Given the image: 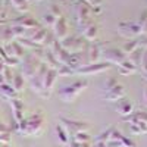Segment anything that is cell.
<instances>
[{
	"instance_id": "1",
	"label": "cell",
	"mask_w": 147,
	"mask_h": 147,
	"mask_svg": "<svg viewBox=\"0 0 147 147\" xmlns=\"http://www.w3.org/2000/svg\"><path fill=\"white\" fill-rule=\"evenodd\" d=\"M44 127V115L40 112H35L34 115L24 118L21 122L15 124V131L21 132L25 137H37L40 136Z\"/></svg>"
},
{
	"instance_id": "2",
	"label": "cell",
	"mask_w": 147,
	"mask_h": 147,
	"mask_svg": "<svg viewBox=\"0 0 147 147\" xmlns=\"http://www.w3.org/2000/svg\"><path fill=\"white\" fill-rule=\"evenodd\" d=\"M88 87V80H78L74 81L69 85H65L63 88L59 90V97L65 103H72L78 97L80 93H82L85 88Z\"/></svg>"
},
{
	"instance_id": "3",
	"label": "cell",
	"mask_w": 147,
	"mask_h": 147,
	"mask_svg": "<svg viewBox=\"0 0 147 147\" xmlns=\"http://www.w3.org/2000/svg\"><path fill=\"white\" fill-rule=\"evenodd\" d=\"M75 13H77V22L80 30H84L85 27H88L91 22V7L85 0H78L75 3Z\"/></svg>"
},
{
	"instance_id": "4",
	"label": "cell",
	"mask_w": 147,
	"mask_h": 147,
	"mask_svg": "<svg viewBox=\"0 0 147 147\" xmlns=\"http://www.w3.org/2000/svg\"><path fill=\"white\" fill-rule=\"evenodd\" d=\"M41 63L43 62L35 55H32V53L25 55L24 56V60H22V75L28 80H31L34 77V74L38 71Z\"/></svg>"
},
{
	"instance_id": "5",
	"label": "cell",
	"mask_w": 147,
	"mask_h": 147,
	"mask_svg": "<svg viewBox=\"0 0 147 147\" xmlns=\"http://www.w3.org/2000/svg\"><path fill=\"white\" fill-rule=\"evenodd\" d=\"M60 124L63 125V128L66 129L69 138L74 137L78 132H87L90 129V125L87 122L82 121H75V119H69V118H60Z\"/></svg>"
},
{
	"instance_id": "6",
	"label": "cell",
	"mask_w": 147,
	"mask_h": 147,
	"mask_svg": "<svg viewBox=\"0 0 147 147\" xmlns=\"http://www.w3.org/2000/svg\"><path fill=\"white\" fill-rule=\"evenodd\" d=\"M62 47L65 49L66 52L69 53H77V52H82L84 49H88V44H87V40L81 38V37H77V35H71V37H66L60 41Z\"/></svg>"
},
{
	"instance_id": "7",
	"label": "cell",
	"mask_w": 147,
	"mask_h": 147,
	"mask_svg": "<svg viewBox=\"0 0 147 147\" xmlns=\"http://www.w3.org/2000/svg\"><path fill=\"white\" fill-rule=\"evenodd\" d=\"M47 65L46 63H41L38 71H37L34 74V77L30 80V85H31V90L35 93V94H38L40 97H43V99H46L44 97V90H43V82H44V75H46V72H47Z\"/></svg>"
},
{
	"instance_id": "8",
	"label": "cell",
	"mask_w": 147,
	"mask_h": 147,
	"mask_svg": "<svg viewBox=\"0 0 147 147\" xmlns=\"http://www.w3.org/2000/svg\"><path fill=\"white\" fill-rule=\"evenodd\" d=\"M118 31L119 34H122L124 37H128V38H134V37H138L141 35V28L140 25L134 21H122L118 24Z\"/></svg>"
},
{
	"instance_id": "9",
	"label": "cell",
	"mask_w": 147,
	"mask_h": 147,
	"mask_svg": "<svg viewBox=\"0 0 147 147\" xmlns=\"http://www.w3.org/2000/svg\"><path fill=\"white\" fill-rule=\"evenodd\" d=\"M112 68V63L109 62H97V63H88V65H84L80 69L75 71V74L78 75H93V74H100L103 71H107Z\"/></svg>"
},
{
	"instance_id": "10",
	"label": "cell",
	"mask_w": 147,
	"mask_h": 147,
	"mask_svg": "<svg viewBox=\"0 0 147 147\" xmlns=\"http://www.w3.org/2000/svg\"><path fill=\"white\" fill-rule=\"evenodd\" d=\"M102 56H105L106 62L115 63V65H119L127 59V55L122 52V49H116V47H107L105 50H102Z\"/></svg>"
},
{
	"instance_id": "11",
	"label": "cell",
	"mask_w": 147,
	"mask_h": 147,
	"mask_svg": "<svg viewBox=\"0 0 147 147\" xmlns=\"http://www.w3.org/2000/svg\"><path fill=\"white\" fill-rule=\"evenodd\" d=\"M57 69L55 68H47V72L44 75V82H43V90H44V97L47 99L49 96L52 94L53 91V87L56 84V80H57Z\"/></svg>"
},
{
	"instance_id": "12",
	"label": "cell",
	"mask_w": 147,
	"mask_h": 147,
	"mask_svg": "<svg viewBox=\"0 0 147 147\" xmlns=\"http://www.w3.org/2000/svg\"><path fill=\"white\" fill-rule=\"evenodd\" d=\"M68 30H69V27H68L66 18L63 15H60L56 19L55 25H53V35L56 37L59 41H62L63 38H66V37H68Z\"/></svg>"
},
{
	"instance_id": "13",
	"label": "cell",
	"mask_w": 147,
	"mask_h": 147,
	"mask_svg": "<svg viewBox=\"0 0 147 147\" xmlns=\"http://www.w3.org/2000/svg\"><path fill=\"white\" fill-rule=\"evenodd\" d=\"M3 49H5V52H6L10 57H15V59H18V60L24 59V56H25V50H24V47L19 44V41H15V40H13V41L5 44Z\"/></svg>"
},
{
	"instance_id": "14",
	"label": "cell",
	"mask_w": 147,
	"mask_h": 147,
	"mask_svg": "<svg viewBox=\"0 0 147 147\" xmlns=\"http://www.w3.org/2000/svg\"><path fill=\"white\" fill-rule=\"evenodd\" d=\"M12 25H19V27H24L25 30H31V28H38L40 27V24L35 21V18L30 16V15H22L16 19H10Z\"/></svg>"
},
{
	"instance_id": "15",
	"label": "cell",
	"mask_w": 147,
	"mask_h": 147,
	"mask_svg": "<svg viewBox=\"0 0 147 147\" xmlns=\"http://www.w3.org/2000/svg\"><path fill=\"white\" fill-rule=\"evenodd\" d=\"M105 47V44L102 43H93L88 46L87 52H88V62L90 63H97L100 62V57H102V49Z\"/></svg>"
},
{
	"instance_id": "16",
	"label": "cell",
	"mask_w": 147,
	"mask_h": 147,
	"mask_svg": "<svg viewBox=\"0 0 147 147\" xmlns=\"http://www.w3.org/2000/svg\"><path fill=\"white\" fill-rule=\"evenodd\" d=\"M125 96V90L121 84H116L113 88H110L109 91H106L105 94V100L106 102H118L121 99H124Z\"/></svg>"
},
{
	"instance_id": "17",
	"label": "cell",
	"mask_w": 147,
	"mask_h": 147,
	"mask_svg": "<svg viewBox=\"0 0 147 147\" xmlns=\"http://www.w3.org/2000/svg\"><path fill=\"white\" fill-rule=\"evenodd\" d=\"M10 107H12V112H13L15 121L21 122L24 119V103H22V100L18 99V97L10 99Z\"/></svg>"
},
{
	"instance_id": "18",
	"label": "cell",
	"mask_w": 147,
	"mask_h": 147,
	"mask_svg": "<svg viewBox=\"0 0 147 147\" xmlns=\"http://www.w3.org/2000/svg\"><path fill=\"white\" fill-rule=\"evenodd\" d=\"M66 66H69L74 72L77 69H80L81 66H84V59H82V52H77V53H71L69 55V60Z\"/></svg>"
},
{
	"instance_id": "19",
	"label": "cell",
	"mask_w": 147,
	"mask_h": 147,
	"mask_svg": "<svg viewBox=\"0 0 147 147\" xmlns=\"http://www.w3.org/2000/svg\"><path fill=\"white\" fill-rule=\"evenodd\" d=\"M137 69H138V68L134 65L128 57L124 60V62H121V63L118 65V72L121 74V75H131V74H136Z\"/></svg>"
},
{
	"instance_id": "20",
	"label": "cell",
	"mask_w": 147,
	"mask_h": 147,
	"mask_svg": "<svg viewBox=\"0 0 147 147\" xmlns=\"http://www.w3.org/2000/svg\"><path fill=\"white\" fill-rule=\"evenodd\" d=\"M46 37H47V30L46 28H41V27H38L32 34H31V37H30V40L31 41H34L35 44H38V46H44V41H46Z\"/></svg>"
},
{
	"instance_id": "21",
	"label": "cell",
	"mask_w": 147,
	"mask_h": 147,
	"mask_svg": "<svg viewBox=\"0 0 147 147\" xmlns=\"http://www.w3.org/2000/svg\"><path fill=\"white\" fill-rule=\"evenodd\" d=\"M82 31V37L87 41H93L97 38V32H99V28H97V25H94V24H90L88 27H85Z\"/></svg>"
},
{
	"instance_id": "22",
	"label": "cell",
	"mask_w": 147,
	"mask_h": 147,
	"mask_svg": "<svg viewBox=\"0 0 147 147\" xmlns=\"http://www.w3.org/2000/svg\"><path fill=\"white\" fill-rule=\"evenodd\" d=\"M124 122L132 124V122H144L147 124V112H132L129 116L124 118Z\"/></svg>"
},
{
	"instance_id": "23",
	"label": "cell",
	"mask_w": 147,
	"mask_h": 147,
	"mask_svg": "<svg viewBox=\"0 0 147 147\" xmlns=\"http://www.w3.org/2000/svg\"><path fill=\"white\" fill-rule=\"evenodd\" d=\"M132 112H134V106L129 100H122L119 103V106H118V113L119 115H122L125 118V116H129Z\"/></svg>"
},
{
	"instance_id": "24",
	"label": "cell",
	"mask_w": 147,
	"mask_h": 147,
	"mask_svg": "<svg viewBox=\"0 0 147 147\" xmlns=\"http://www.w3.org/2000/svg\"><path fill=\"white\" fill-rule=\"evenodd\" d=\"M56 136H57V140H59L60 144H63V146L69 144V136H68V132H66V129L63 128L62 124L56 125Z\"/></svg>"
},
{
	"instance_id": "25",
	"label": "cell",
	"mask_w": 147,
	"mask_h": 147,
	"mask_svg": "<svg viewBox=\"0 0 147 147\" xmlns=\"http://www.w3.org/2000/svg\"><path fill=\"white\" fill-rule=\"evenodd\" d=\"M129 131L134 136L147 134V124H144V122H132V124H129Z\"/></svg>"
},
{
	"instance_id": "26",
	"label": "cell",
	"mask_w": 147,
	"mask_h": 147,
	"mask_svg": "<svg viewBox=\"0 0 147 147\" xmlns=\"http://www.w3.org/2000/svg\"><path fill=\"white\" fill-rule=\"evenodd\" d=\"M0 94L2 96H5L6 99H13V97H16V91H15V88L12 87V84H7V82H5V84H2L0 85Z\"/></svg>"
},
{
	"instance_id": "27",
	"label": "cell",
	"mask_w": 147,
	"mask_h": 147,
	"mask_svg": "<svg viewBox=\"0 0 147 147\" xmlns=\"http://www.w3.org/2000/svg\"><path fill=\"white\" fill-rule=\"evenodd\" d=\"M24 75L22 74H15L13 75V78H12V87L15 88V91L16 93H21L22 90H24Z\"/></svg>"
},
{
	"instance_id": "28",
	"label": "cell",
	"mask_w": 147,
	"mask_h": 147,
	"mask_svg": "<svg viewBox=\"0 0 147 147\" xmlns=\"http://www.w3.org/2000/svg\"><path fill=\"white\" fill-rule=\"evenodd\" d=\"M9 3L13 6L18 12H24V13H25V12L28 10V7H30L27 0H9Z\"/></svg>"
},
{
	"instance_id": "29",
	"label": "cell",
	"mask_w": 147,
	"mask_h": 147,
	"mask_svg": "<svg viewBox=\"0 0 147 147\" xmlns=\"http://www.w3.org/2000/svg\"><path fill=\"white\" fill-rule=\"evenodd\" d=\"M140 47L138 44V40H129L124 44V47H122V52H124L125 55H131L132 52H136L137 49Z\"/></svg>"
},
{
	"instance_id": "30",
	"label": "cell",
	"mask_w": 147,
	"mask_h": 147,
	"mask_svg": "<svg viewBox=\"0 0 147 147\" xmlns=\"http://www.w3.org/2000/svg\"><path fill=\"white\" fill-rule=\"evenodd\" d=\"M113 131H115V128H107L106 131H103L100 136H97L96 137V143H107V141H110V136L113 134Z\"/></svg>"
},
{
	"instance_id": "31",
	"label": "cell",
	"mask_w": 147,
	"mask_h": 147,
	"mask_svg": "<svg viewBox=\"0 0 147 147\" xmlns=\"http://www.w3.org/2000/svg\"><path fill=\"white\" fill-rule=\"evenodd\" d=\"M141 57H143V50L138 47L136 52H132V53L129 55V57H128V59H129L131 62H132L134 65H136V66L138 68V66L141 65Z\"/></svg>"
},
{
	"instance_id": "32",
	"label": "cell",
	"mask_w": 147,
	"mask_h": 147,
	"mask_svg": "<svg viewBox=\"0 0 147 147\" xmlns=\"http://www.w3.org/2000/svg\"><path fill=\"white\" fill-rule=\"evenodd\" d=\"M72 143H90L88 132H78L72 137Z\"/></svg>"
},
{
	"instance_id": "33",
	"label": "cell",
	"mask_w": 147,
	"mask_h": 147,
	"mask_svg": "<svg viewBox=\"0 0 147 147\" xmlns=\"http://www.w3.org/2000/svg\"><path fill=\"white\" fill-rule=\"evenodd\" d=\"M9 27H10V31H12V34H13L15 38H22L24 32L27 31L24 27H19V25H12V24H9Z\"/></svg>"
},
{
	"instance_id": "34",
	"label": "cell",
	"mask_w": 147,
	"mask_h": 147,
	"mask_svg": "<svg viewBox=\"0 0 147 147\" xmlns=\"http://www.w3.org/2000/svg\"><path fill=\"white\" fill-rule=\"evenodd\" d=\"M57 74H59V75H62V77H68V75H72V74H75V72H74L69 66H66V65H59Z\"/></svg>"
},
{
	"instance_id": "35",
	"label": "cell",
	"mask_w": 147,
	"mask_h": 147,
	"mask_svg": "<svg viewBox=\"0 0 147 147\" xmlns=\"http://www.w3.org/2000/svg\"><path fill=\"white\" fill-rule=\"evenodd\" d=\"M56 16L52 13V12H49V13H46L44 16H43V21H44V24L46 25H55V22H56Z\"/></svg>"
},
{
	"instance_id": "36",
	"label": "cell",
	"mask_w": 147,
	"mask_h": 147,
	"mask_svg": "<svg viewBox=\"0 0 147 147\" xmlns=\"http://www.w3.org/2000/svg\"><path fill=\"white\" fill-rule=\"evenodd\" d=\"M121 144H122V147H137L136 141L128 138V137H124V136H122V138H121Z\"/></svg>"
},
{
	"instance_id": "37",
	"label": "cell",
	"mask_w": 147,
	"mask_h": 147,
	"mask_svg": "<svg viewBox=\"0 0 147 147\" xmlns=\"http://www.w3.org/2000/svg\"><path fill=\"white\" fill-rule=\"evenodd\" d=\"M116 84H118V81H116L115 78H110V80H107V81H106V84H105V91H109L110 88H113Z\"/></svg>"
},
{
	"instance_id": "38",
	"label": "cell",
	"mask_w": 147,
	"mask_h": 147,
	"mask_svg": "<svg viewBox=\"0 0 147 147\" xmlns=\"http://www.w3.org/2000/svg\"><path fill=\"white\" fill-rule=\"evenodd\" d=\"M10 143V132L0 134V144H9Z\"/></svg>"
},
{
	"instance_id": "39",
	"label": "cell",
	"mask_w": 147,
	"mask_h": 147,
	"mask_svg": "<svg viewBox=\"0 0 147 147\" xmlns=\"http://www.w3.org/2000/svg\"><path fill=\"white\" fill-rule=\"evenodd\" d=\"M3 75H5V80H6V82H7V84H12V78H13V77H12V74H10V71H9L7 68L5 69Z\"/></svg>"
},
{
	"instance_id": "40",
	"label": "cell",
	"mask_w": 147,
	"mask_h": 147,
	"mask_svg": "<svg viewBox=\"0 0 147 147\" xmlns=\"http://www.w3.org/2000/svg\"><path fill=\"white\" fill-rule=\"evenodd\" d=\"M85 2H87L91 7L93 6H102L103 5V0H85Z\"/></svg>"
},
{
	"instance_id": "41",
	"label": "cell",
	"mask_w": 147,
	"mask_h": 147,
	"mask_svg": "<svg viewBox=\"0 0 147 147\" xmlns=\"http://www.w3.org/2000/svg\"><path fill=\"white\" fill-rule=\"evenodd\" d=\"M90 7H91V6H90ZM102 10H103L102 6H93V7H91V13H94V15H100V13H102Z\"/></svg>"
},
{
	"instance_id": "42",
	"label": "cell",
	"mask_w": 147,
	"mask_h": 147,
	"mask_svg": "<svg viewBox=\"0 0 147 147\" xmlns=\"http://www.w3.org/2000/svg\"><path fill=\"white\" fill-rule=\"evenodd\" d=\"M138 44H140V47H146L147 49V35L141 37V40H138Z\"/></svg>"
},
{
	"instance_id": "43",
	"label": "cell",
	"mask_w": 147,
	"mask_h": 147,
	"mask_svg": "<svg viewBox=\"0 0 147 147\" xmlns=\"http://www.w3.org/2000/svg\"><path fill=\"white\" fill-rule=\"evenodd\" d=\"M140 28H141V35H147V19H146V22L143 24Z\"/></svg>"
},
{
	"instance_id": "44",
	"label": "cell",
	"mask_w": 147,
	"mask_h": 147,
	"mask_svg": "<svg viewBox=\"0 0 147 147\" xmlns=\"http://www.w3.org/2000/svg\"><path fill=\"white\" fill-rule=\"evenodd\" d=\"M6 68H7V66H6V65L3 63V60H2V59H0V74H3Z\"/></svg>"
},
{
	"instance_id": "45",
	"label": "cell",
	"mask_w": 147,
	"mask_h": 147,
	"mask_svg": "<svg viewBox=\"0 0 147 147\" xmlns=\"http://www.w3.org/2000/svg\"><path fill=\"white\" fill-rule=\"evenodd\" d=\"M10 21H7V19H3V18H0V25H6V24H9Z\"/></svg>"
},
{
	"instance_id": "46",
	"label": "cell",
	"mask_w": 147,
	"mask_h": 147,
	"mask_svg": "<svg viewBox=\"0 0 147 147\" xmlns=\"http://www.w3.org/2000/svg\"><path fill=\"white\" fill-rule=\"evenodd\" d=\"M6 82V80H5V75H3V74H0V85H2V84H5Z\"/></svg>"
},
{
	"instance_id": "47",
	"label": "cell",
	"mask_w": 147,
	"mask_h": 147,
	"mask_svg": "<svg viewBox=\"0 0 147 147\" xmlns=\"http://www.w3.org/2000/svg\"><path fill=\"white\" fill-rule=\"evenodd\" d=\"M144 100H146V105H147V88H146V91H144Z\"/></svg>"
},
{
	"instance_id": "48",
	"label": "cell",
	"mask_w": 147,
	"mask_h": 147,
	"mask_svg": "<svg viewBox=\"0 0 147 147\" xmlns=\"http://www.w3.org/2000/svg\"><path fill=\"white\" fill-rule=\"evenodd\" d=\"M2 147H10L9 144H2Z\"/></svg>"
},
{
	"instance_id": "49",
	"label": "cell",
	"mask_w": 147,
	"mask_h": 147,
	"mask_svg": "<svg viewBox=\"0 0 147 147\" xmlns=\"http://www.w3.org/2000/svg\"><path fill=\"white\" fill-rule=\"evenodd\" d=\"M27 2L30 3V2H38V0H27Z\"/></svg>"
},
{
	"instance_id": "50",
	"label": "cell",
	"mask_w": 147,
	"mask_h": 147,
	"mask_svg": "<svg viewBox=\"0 0 147 147\" xmlns=\"http://www.w3.org/2000/svg\"><path fill=\"white\" fill-rule=\"evenodd\" d=\"M144 55H146V57H147V49H146V50H144Z\"/></svg>"
},
{
	"instance_id": "51",
	"label": "cell",
	"mask_w": 147,
	"mask_h": 147,
	"mask_svg": "<svg viewBox=\"0 0 147 147\" xmlns=\"http://www.w3.org/2000/svg\"><path fill=\"white\" fill-rule=\"evenodd\" d=\"M0 147H2V144H0Z\"/></svg>"
},
{
	"instance_id": "52",
	"label": "cell",
	"mask_w": 147,
	"mask_h": 147,
	"mask_svg": "<svg viewBox=\"0 0 147 147\" xmlns=\"http://www.w3.org/2000/svg\"><path fill=\"white\" fill-rule=\"evenodd\" d=\"M106 147H107V144H106Z\"/></svg>"
}]
</instances>
